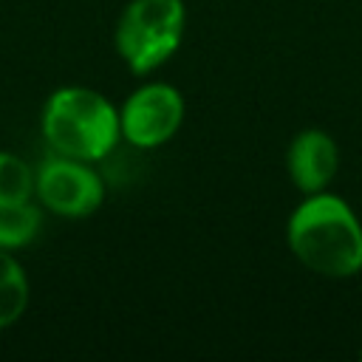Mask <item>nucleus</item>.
<instances>
[{
  "mask_svg": "<svg viewBox=\"0 0 362 362\" xmlns=\"http://www.w3.org/2000/svg\"><path fill=\"white\" fill-rule=\"evenodd\" d=\"M42 229V209L34 201L0 206V249L17 252L28 246Z\"/></svg>",
  "mask_w": 362,
  "mask_h": 362,
  "instance_id": "0eeeda50",
  "label": "nucleus"
},
{
  "mask_svg": "<svg viewBox=\"0 0 362 362\" xmlns=\"http://www.w3.org/2000/svg\"><path fill=\"white\" fill-rule=\"evenodd\" d=\"M34 198L59 218H85L102 206L105 184L90 161L51 153L34 170Z\"/></svg>",
  "mask_w": 362,
  "mask_h": 362,
  "instance_id": "20e7f679",
  "label": "nucleus"
},
{
  "mask_svg": "<svg viewBox=\"0 0 362 362\" xmlns=\"http://www.w3.org/2000/svg\"><path fill=\"white\" fill-rule=\"evenodd\" d=\"M339 167V150L337 141L320 130V127H308L300 130L286 153V170L291 184L303 192V195H314L328 189V184L334 181Z\"/></svg>",
  "mask_w": 362,
  "mask_h": 362,
  "instance_id": "423d86ee",
  "label": "nucleus"
},
{
  "mask_svg": "<svg viewBox=\"0 0 362 362\" xmlns=\"http://www.w3.org/2000/svg\"><path fill=\"white\" fill-rule=\"evenodd\" d=\"M42 139L57 156L102 161L122 139L119 107L93 88H57L42 107Z\"/></svg>",
  "mask_w": 362,
  "mask_h": 362,
  "instance_id": "f03ea898",
  "label": "nucleus"
},
{
  "mask_svg": "<svg viewBox=\"0 0 362 362\" xmlns=\"http://www.w3.org/2000/svg\"><path fill=\"white\" fill-rule=\"evenodd\" d=\"M34 201V170L8 150H0V206Z\"/></svg>",
  "mask_w": 362,
  "mask_h": 362,
  "instance_id": "6e6552de",
  "label": "nucleus"
},
{
  "mask_svg": "<svg viewBox=\"0 0 362 362\" xmlns=\"http://www.w3.org/2000/svg\"><path fill=\"white\" fill-rule=\"evenodd\" d=\"M184 122L181 90L170 82H147L136 88L119 107L122 139L133 147L150 150L167 144Z\"/></svg>",
  "mask_w": 362,
  "mask_h": 362,
  "instance_id": "39448f33",
  "label": "nucleus"
},
{
  "mask_svg": "<svg viewBox=\"0 0 362 362\" xmlns=\"http://www.w3.org/2000/svg\"><path fill=\"white\" fill-rule=\"evenodd\" d=\"M291 255L320 277L342 280L362 272V223L356 212L331 192L305 195L286 226Z\"/></svg>",
  "mask_w": 362,
  "mask_h": 362,
  "instance_id": "f257e3e1",
  "label": "nucleus"
},
{
  "mask_svg": "<svg viewBox=\"0 0 362 362\" xmlns=\"http://www.w3.org/2000/svg\"><path fill=\"white\" fill-rule=\"evenodd\" d=\"M187 8L181 0H130L113 28V45L133 74H150L181 45Z\"/></svg>",
  "mask_w": 362,
  "mask_h": 362,
  "instance_id": "7ed1b4c3",
  "label": "nucleus"
}]
</instances>
